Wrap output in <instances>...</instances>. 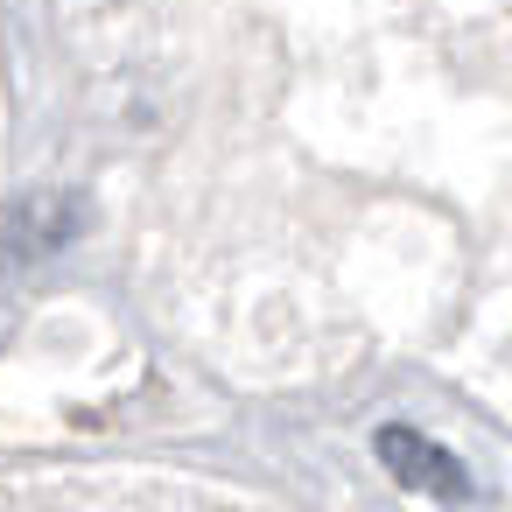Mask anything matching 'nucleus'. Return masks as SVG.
<instances>
[{"label": "nucleus", "instance_id": "obj_1", "mask_svg": "<svg viewBox=\"0 0 512 512\" xmlns=\"http://www.w3.org/2000/svg\"><path fill=\"white\" fill-rule=\"evenodd\" d=\"M78 225H85V204H78L71 190H36V197H22V204L8 211L0 239H8V253H15V260H43V253L71 246V239H78Z\"/></svg>", "mask_w": 512, "mask_h": 512}, {"label": "nucleus", "instance_id": "obj_2", "mask_svg": "<svg viewBox=\"0 0 512 512\" xmlns=\"http://www.w3.org/2000/svg\"><path fill=\"white\" fill-rule=\"evenodd\" d=\"M379 456H386L393 477H407V484H421V491H435V498H463V491H470L463 470H456L442 449H428L414 428H386V435H379Z\"/></svg>", "mask_w": 512, "mask_h": 512}]
</instances>
